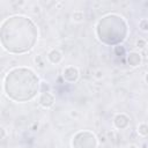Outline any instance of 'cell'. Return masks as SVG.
<instances>
[{
	"label": "cell",
	"instance_id": "6",
	"mask_svg": "<svg viewBox=\"0 0 148 148\" xmlns=\"http://www.w3.org/2000/svg\"><path fill=\"white\" fill-rule=\"evenodd\" d=\"M53 96L51 95V94H49V92H44V94H42V96H40V98H39V102H40V104L43 105V106H45V108H49V106H51L52 104H53Z\"/></svg>",
	"mask_w": 148,
	"mask_h": 148
},
{
	"label": "cell",
	"instance_id": "2",
	"mask_svg": "<svg viewBox=\"0 0 148 148\" xmlns=\"http://www.w3.org/2000/svg\"><path fill=\"white\" fill-rule=\"evenodd\" d=\"M39 87L36 74L28 68H15L5 79V91L15 102H27L32 99Z\"/></svg>",
	"mask_w": 148,
	"mask_h": 148
},
{
	"label": "cell",
	"instance_id": "1",
	"mask_svg": "<svg viewBox=\"0 0 148 148\" xmlns=\"http://www.w3.org/2000/svg\"><path fill=\"white\" fill-rule=\"evenodd\" d=\"M37 40V28L24 16H12L0 27L1 45L12 53H23L32 49Z\"/></svg>",
	"mask_w": 148,
	"mask_h": 148
},
{
	"label": "cell",
	"instance_id": "7",
	"mask_svg": "<svg viewBox=\"0 0 148 148\" xmlns=\"http://www.w3.org/2000/svg\"><path fill=\"white\" fill-rule=\"evenodd\" d=\"M114 124L118 128H125L128 125V118L125 114H118L114 118Z\"/></svg>",
	"mask_w": 148,
	"mask_h": 148
},
{
	"label": "cell",
	"instance_id": "5",
	"mask_svg": "<svg viewBox=\"0 0 148 148\" xmlns=\"http://www.w3.org/2000/svg\"><path fill=\"white\" fill-rule=\"evenodd\" d=\"M77 76H79V73L74 67H68L64 71V77L67 81H75Z\"/></svg>",
	"mask_w": 148,
	"mask_h": 148
},
{
	"label": "cell",
	"instance_id": "8",
	"mask_svg": "<svg viewBox=\"0 0 148 148\" xmlns=\"http://www.w3.org/2000/svg\"><path fill=\"white\" fill-rule=\"evenodd\" d=\"M128 62L132 66H136L140 62V56L138 53H131L128 56Z\"/></svg>",
	"mask_w": 148,
	"mask_h": 148
},
{
	"label": "cell",
	"instance_id": "4",
	"mask_svg": "<svg viewBox=\"0 0 148 148\" xmlns=\"http://www.w3.org/2000/svg\"><path fill=\"white\" fill-rule=\"evenodd\" d=\"M74 148H96V138L90 132H80L73 139Z\"/></svg>",
	"mask_w": 148,
	"mask_h": 148
},
{
	"label": "cell",
	"instance_id": "9",
	"mask_svg": "<svg viewBox=\"0 0 148 148\" xmlns=\"http://www.w3.org/2000/svg\"><path fill=\"white\" fill-rule=\"evenodd\" d=\"M146 128H147V126L143 124V125H141V126L139 127V132H140L142 135H146V134H147V131H146Z\"/></svg>",
	"mask_w": 148,
	"mask_h": 148
},
{
	"label": "cell",
	"instance_id": "3",
	"mask_svg": "<svg viewBox=\"0 0 148 148\" xmlns=\"http://www.w3.org/2000/svg\"><path fill=\"white\" fill-rule=\"evenodd\" d=\"M127 35V25L123 17L110 14L104 16L97 24L99 40L108 45L120 44Z\"/></svg>",
	"mask_w": 148,
	"mask_h": 148
}]
</instances>
